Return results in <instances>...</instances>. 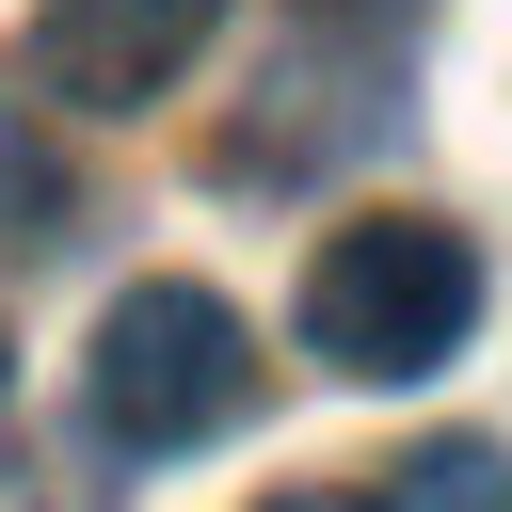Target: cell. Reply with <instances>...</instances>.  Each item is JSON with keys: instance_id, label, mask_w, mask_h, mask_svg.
I'll return each instance as SVG.
<instances>
[{"instance_id": "277c9868", "label": "cell", "mask_w": 512, "mask_h": 512, "mask_svg": "<svg viewBox=\"0 0 512 512\" xmlns=\"http://www.w3.org/2000/svg\"><path fill=\"white\" fill-rule=\"evenodd\" d=\"M208 16H224V0H48V80L96 96V112H144V96L192 64Z\"/></svg>"}, {"instance_id": "52a82bcc", "label": "cell", "mask_w": 512, "mask_h": 512, "mask_svg": "<svg viewBox=\"0 0 512 512\" xmlns=\"http://www.w3.org/2000/svg\"><path fill=\"white\" fill-rule=\"evenodd\" d=\"M272 512H368V496H272Z\"/></svg>"}, {"instance_id": "6da1fadb", "label": "cell", "mask_w": 512, "mask_h": 512, "mask_svg": "<svg viewBox=\"0 0 512 512\" xmlns=\"http://www.w3.org/2000/svg\"><path fill=\"white\" fill-rule=\"evenodd\" d=\"M464 320H480V240L432 208H368L304 256V352L336 384H416L464 352Z\"/></svg>"}, {"instance_id": "5b68a950", "label": "cell", "mask_w": 512, "mask_h": 512, "mask_svg": "<svg viewBox=\"0 0 512 512\" xmlns=\"http://www.w3.org/2000/svg\"><path fill=\"white\" fill-rule=\"evenodd\" d=\"M368 512H512V464L496 448H416V464H384Z\"/></svg>"}, {"instance_id": "7a4b0ae2", "label": "cell", "mask_w": 512, "mask_h": 512, "mask_svg": "<svg viewBox=\"0 0 512 512\" xmlns=\"http://www.w3.org/2000/svg\"><path fill=\"white\" fill-rule=\"evenodd\" d=\"M400 80H416V0H304L288 48L256 64V112L224 128V176H240V192L336 176L352 144L400 128Z\"/></svg>"}, {"instance_id": "8992f818", "label": "cell", "mask_w": 512, "mask_h": 512, "mask_svg": "<svg viewBox=\"0 0 512 512\" xmlns=\"http://www.w3.org/2000/svg\"><path fill=\"white\" fill-rule=\"evenodd\" d=\"M48 224H64V160H48L32 112L0 96V240H48Z\"/></svg>"}, {"instance_id": "3957f363", "label": "cell", "mask_w": 512, "mask_h": 512, "mask_svg": "<svg viewBox=\"0 0 512 512\" xmlns=\"http://www.w3.org/2000/svg\"><path fill=\"white\" fill-rule=\"evenodd\" d=\"M80 400H96V432L112 448H208V432H240L256 416V336H240V304L224 288H128L112 320H96V352H80Z\"/></svg>"}]
</instances>
